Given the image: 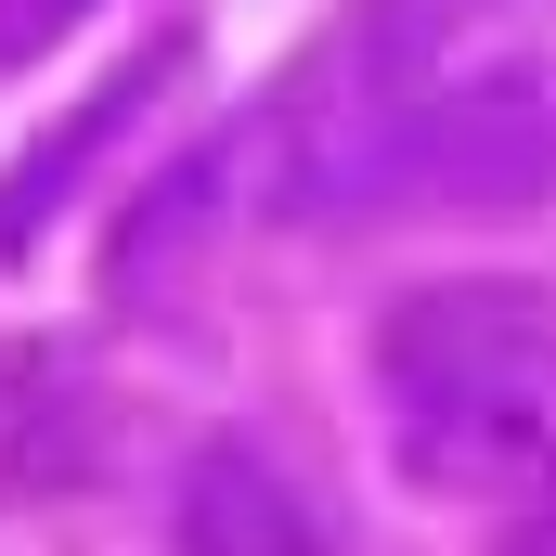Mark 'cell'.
Instances as JSON below:
<instances>
[{
	"instance_id": "6da1fadb",
	"label": "cell",
	"mask_w": 556,
	"mask_h": 556,
	"mask_svg": "<svg viewBox=\"0 0 556 556\" xmlns=\"http://www.w3.org/2000/svg\"><path fill=\"white\" fill-rule=\"evenodd\" d=\"M91 0H0V65H26V52H52L65 26H78Z\"/></svg>"
}]
</instances>
